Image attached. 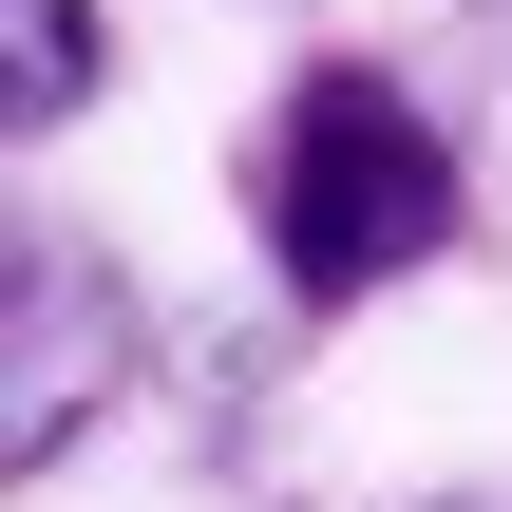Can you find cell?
<instances>
[{
    "label": "cell",
    "instance_id": "4",
    "mask_svg": "<svg viewBox=\"0 0 512 512\" xmlns=\"http://www.w3.org/2000/svg\"><path fill=\"white\" fill-rule=\"evenodd\" d=\"M475 512H512V494H475Z\"/></svg>",
    "mask_w": 512,
    "mask_h": 512
},
{
    "label": "cell",
    "instance_id": "2",
    "mask_svg": "<svg viewBox=\"0 0 512 512\" xmlns=\"http://www.w3.org/2000/svg\"><path fill=\"white\" fill-rule=\"evenodd\" d=\"M114 361H133V285L76 247V228H0V456L19 475H57L76 456V418L114 399Z\"/></svg>",
    "mask_w": 512,
    "mask_h": 512
},
{
    "label": "cell",
    "instance_id": "1",
    "mask_svg": "<svg viewBox=\"0 0 512 512\" xmlns=\"http://www.w3.org/2000/svg\"><path fill=\"white\" fill-rule=\"evenodd\" d=\"M247 209H266L285 304L342 323V304H380V285H418V266L456 247V152H437V114H418L380 57H304V76L266 95Z\"/></svg>",
    "mask_w": 512,
    "mask_h": 512
},
{
    "label": "cell",
    "instance_id": "3",
    "mask_svg": "<svg viewBox=\"0 0 512 512\" xmlns=\"http://www.w3.org/2000/svg\"><path fill=\"white\" fill-rule=\"evenodd\" d=\"M95 76H114V19H95V0H0V133H19V152L76 133Z\"/></svg>",
    "mask_w": 512,
    "mask_h": 512
}]
</instances>
